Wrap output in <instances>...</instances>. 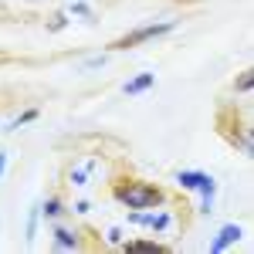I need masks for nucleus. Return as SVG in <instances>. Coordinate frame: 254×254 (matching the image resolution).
Wrapping results in <instances>:
<instances>
[{
	"label": "nucleus",
	"mask_w": 254,
	"mask_h": 254,
	"mask_svg": "<svg viewBox=\"0 0 254 254\" xmlns=\"http://www.w3.org/2000/svg\"><path fill=\"white\" fill-rule=\"evenodd\" d=\"M68 14H71V17H92V7H88L85 0H71V7H68Z\"/></svg>",
	"instance_id": "4468645a"
},
{
	"label": "nucleus",
	"mask_w": 254,
	"mask_h": 254,
	"mask_svg": "<svg viewBox=\"0 0 254 254\" xmlns=\"http://www.w3.org/2000/svg\"><path fill=\"white\" fill-rule=\"evenodd\" d=\"M122 241H126V231H122V227H109V231H105V244L122 248Z\"/></svg>",
	"instance_id": "ddd939ff"
},
{
	"label": "nucleus",
	"mask_w": 254,
	"mask_h": 254,
	"mask_svg": "<svg viewBox=\"0 0 254 254\" xmlns=\"http://www.w3.org/2000/svg\"><path fill=\"white\" fill-rule=\"evenodd\" d=\"M64 24H68V14H55V20L48 24V31H61Z\"/></svg>",
	"instance_id": "dca6fc26"
},
{
	"label": "nucleus",
	"mask_w": 254,
	"mask_h": 254,
	"mask_svg": "<svg viewBox=\"0 0 254 254\" xmlns=\"http://www.w3.org/2000/svg\"><path fill=\"white\" fill-rule=\"evenodd\" d=\"M170 227H173V214L163 210V207H156L153 217H149V227H146V231H149V234H166Z\"/></svg>",
	"instance_id": "0eeeda50"
},
{
	"label": "nucleus",
	"mask_w": 254,
	"mask_h": 254,
	"mask_svg": "<svg viewBox=\"0 0 254 254\" xmlns=\"http://www.w3.org/2000/svg\"><path fill=\"white\" fill-rule=\"evenodd\" d=\"M112 196L126 210H153V207L166 203V193L159 190L156 183H146V180H126V183H119L112 190Z\"/></svg>",
	"instance_id": "f257e3e1"
},
{
	"label": "nucleus",
	"mask_w": 254,
	"mask_h": 254,
	"mask_svg": "<svg viewBox=\"0 0 254 254\" xmlns=\"http://www.w3.org/2000/svg\"><path fill=\"white\" fill-rule=\"evenodd\" d=\"M95 166H98V159H88V163H81V166H71V183H75V187H88Z\"/></svg>",
	"instance_id": "1a4fd4ad"
},
{
	"label": "nucleus",
	"mask_w": 254,
	"mask_h": 254,
	"mask_svg": "<svg viewBox=\"0 0 254 254\" xmlns=\"http://www.w3.org/2000/svg\"><path fill=\"white\" fill-rule=\"evenodd\" d=\"M153 85H156V75H153V71H142V75H136V78H129L122 85V95H129V98L142 95V92H149Z\"/></svg>",
	"instance_id": "423d86ee"
},
{
	"label": "nucleus",
	"mask_w": 254,
	"mask_h": 254,
	"mask_svg": "<svg viewBox=\"0 0 254 254\" xmlns=\"http://www.w3.org/2000/svg\"><path fill=\"white\" fill-rule=\"evenodd\" d=\"M176 24L173 20H153V24H139L136 31H129V34H122V38L112 44V51H129V48H139V44H146V41H156L163 34H170Z\"/></svg>",
	"instance_id": "7ed1b4c3"
},
{
	"label": "nucleus",
	"mask_w": 254,
	"mask_h": 254,
	"mask_svg": "<svg viewBox=\"0 0 254 254\" xmlns=\"http://www.w3.org/2000/svg\"><path fill=\"white\" fill-rule=\"evenodd\" d=\"M122 251H146V254H163L166 248L159 241H122Z\"/></svg>",
	"instance_id": "9d476101"
},
{
	"label": "nucleus",
	"mask_w": 254,
	"mask_h": 254,
	"mask_svg": "<svg viewBox=\"0 0 254 254\" xmlns=\"http://www.w3.org/2000/svg\"><path fill=\"white\" fill-rule=\"evenodd\" d=\"M3 170H7V153H0V176H3Z\"/></svg>",
	"instance_id": "6ab92c4d"
},
{
	"label": "nucleus",
	"mask_w": 254,
	"mask_h": 254,
	"mask_svg": "<svg viewBox=\"0 0 254 254\" xmlns=\"http://www.w3.org/2000/svg\"><path fill=\"white\" fill-rule=\"evenodd\" d=\"M176 183L190 193H200V214H210L214 210V200H217V180L207 170H180L176 173Z\"/></svg>",
	"instance_id": "f03ea898"
},
{
	"label": "nucleus",
	"mask_w": 254,
	"mask_h": 254,
	"mask_svg": "<svg viewBox=\"0 0 254 254\" xmlns=\"http://www.w3.org/2000/svg\"><path fill=\"white\" fill-rule=\"evenodd\" d=\"M251 85H254V71H244V75H241V78H237V92H244V95H248V92H251Z\"/></svg>",
	"instance_id": "2eb2a0df"
},
{
	"label": "nucleus",
	"mask_w": 254,
	"mask_h": 254,
	"mask_svg": "<svg viewBox=\"0 0 254 254\" xmlns=\"http://www.w3.org/2000/svg\"><path fill=\"white\" fill-rule=\"evenodd\" d=\"M51 248H55V251H78L81 234L75 227H64L61 220H55V227H51Z\"/></svg>",
	"instance_id": "20e7f679"
},
{
	"label": "nucleus",
	"mask_w": 254,
	"mask_h": 254,
	"mask_svg": "<svg viewBox=\"0 0 254 254\" xmlns=\"http://www.w3.org/2000/svg\"><path fill=\"white\" fill-rule=\"evenodd\" d=\"M68 210H75V214H88V210H92V203H88V200H78V203H71Z\"/></svg>",
	"instance_id": "f3484780"
},
{
	"label": "nucleus",
	"mask_w": 254,
	"mask_h": 254,
	"mask_svg": "<svg viewBox=\"0 0 254 254\" xmlns=\"http://www.w3.org/2000/svg\"><path fill=\"white\" fill-rule=\"evenodd\" d=\"M38 220H41V207H31V214H27V244H34V237H38Z\"/></svg>",
	"instance_id": "9b49d317"
},
{
	"label": "nucleus",
	"mask_w": 254,
	"mask_h": 254,
	"mask_svg": "<svg viewBox=\"0 0 254 254\" xmlns=\"http://www.w3.org/2000/svg\"><path fill=\"white\" fill-rule=\"evenodd\" d=\"M34 119H38V109H27V112H20V116L14 119L10 126H3V129H7V132H14V129H20V126H27V122H34Z\"/></svg>",
	"instance_id": "f8f14e48"
},
{
	"label": "nucleus",
	"mask_w": 254,
	"mask_h": 254,
	"mask_svg": "<svg viewBox=\"0 0 254 254\" xmlns=\"http://www.w3.org/2000/svg\"><path fill=\"white\" fill-rule=\"evenodd\" d=\"M241 237H244V227H241V224H224V227L210 237V251H214V254L227 251V248H234Z\"/></svg>",
	"instance_id": "39448f33"
},
{
	"label": "nucleus",
	"mask_w": 254,
	"mask_h": 254,
	"mask_svg": "<svg viewBox=\"0 0 254 254\" xmlns=\"http://www.w3.org/2000/svg\"><path fill=\"white\" fill-rule=\"evenodd\" d=\"M102 64H105V58H88L81 68H85V71H95V68H102Z\"/></svg>",
	"instance_id": "a211bd4d"
},
{
	"label": "nucleus",
	"mask_w": 254,
	"mask_h": 254,
	"mask_svg": "<svg viewBox=\"0 0 254 254\" xmlns=\"http://www.w3.org/2000/svg\"><path fill=\"white\" fill-rule=\"evenodd\" d=\"M38 207H41V217H44V220H61V217L68 214V207H64L61 196H48V200L38 203Z\"/></svg>",
	"instance_id": "6e6552de"
}]
</instances>
